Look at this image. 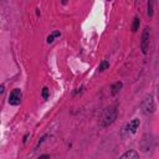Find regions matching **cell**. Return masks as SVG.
I'll use <instances>...</instances> for the list:
<instances>
[{
    "label": "cell",
    "mask_w": 159,
    "mask_h": 159,
    "mask_svg": "<svg viewBox=\"0 0 159 159\" xmlns=\"http://www.w3.org/2000/svg\"><path fill=\"white\" fill-rule=\"evenodd\" d=\"M60 35H61V34H60V31H53L51 35H48V36H47V40H46V41H47V43H51V42L55 40V37H58Z\"/></svg>",
    "instance_id": "8992f818"
},
{
    "label": "cell",
    "mask_w": 159,
    "mask_h": 159,
    "mask_svg": "<svg viewBox=\"0 0 159 159\" xmlns=\"http://www.w3.org/2000/svg\"><path fill=\"white\" fill-rule=\"evenodd\" d=\"M148 14L152 16L153 15V10H152V2H150V5H148Z\"/></svg>",
    "instance_id": "8fae6325"
},
{
    "label": "cell",
    "mask_w": 159,
    "mask_h": 159,
    "mask_svg": "<svg viewBox=\"0 0 159 159\" xmlns=\"http://www.w3.org/2000/svg\"><path fill=\"white\" fill-rule=\"evenodd\" d=\"M122 88V83L120 82H117L112 86V94H117L119 92V89Z\"/></svg>",
    "instance_id": "52a82bcc"
},
{
    "label": "cell",
    "mask_w": 159,
    "mask_h": 159,
    "mask_svg": "<svg viewBox=\"0 0 159 159\" xmlns=\"http://www.w3.org/2000/svg\"><path fill=\"white\" fill-rule=\"evenodd\" d=\"M119 159H139V154L135 150H128L120 155Z\"/></svg>",
    "instance_id": "277c9868"
},
{
    "label": "cell",
    "mask_w": 159,
    "mask_h": 159,
    "mask_svg": "<svg viewBox=\"0 0 159 159\" xmlns=\"http://www.w3.org/2000/svg\"><path fill=\"white\" fill-rule=\"evenodd\" d=\"M143 109H144L145 113H149V112L152 113L155 109V106H154V102H153L152 96H149V97H147L144 99V102H143Z\"/></svg>",
    "instance_id": "3957f363"
},
{
    "label": "cell",
    "mask_w": 159,
    "mask_h": 159,
    "mask_svg": "<svg viewBox=\"0 0 159 159\" xmlns=\"http://www.w3.org/2000/svg\"><path fill=\"white\" fill-rule=\"evenodd\" d=\"M148 47H149V29L147 27L142 35V50L143 53L148 52Z\"/></svg>",
    "instance_id": "7a4b0ae2"
},
{
    "label": "cell",
    "mask_w": 159,
    "mask_h": 159,
    "mask_svg": "<svg viewBox=\"0 0 159 159\" xmlns=\"http://www.w3.org/2000/svg\"><path fill=\"white\" fill-rule=\"evenodd\" d=\"M138 127H139V119H137V118L133 119L132 122H129V124L127 125V128H128V130H130V133H135Z\"/></svg>",
    "instance_id": "5b68a950"
},
{
    "label": "cell",
    "mask_w": 159,
    "mask_h": 159,
    "mask_svg": "<svg viewBox=\"0 0 159 159\" xmlns=\"http://www.w3.org/2000/svg\"><path fill=\"white\" fill-rule=\"evenodd\" d=\"M39 159H50V155H47V154H43V155H41Z\"/></svg>",
    "instance_id": "7c38bea8"
},
{
    "label": "cell",
    "mask_w": 159,
    "mask_h": 159,
    "mask_svg": "<svg viewBox=\"0 0 159 159\" xmlns=\"http://www.w3.org/2000/svg\"><path fill=\"white\" fill-rule=\"evenodd\" d=\"M139 24H140V22H139V19H138V17H135V19H134V22H133V27H132V30H133L134 32L138 30V27H139Z\"/></svg>",
    "instance_id": "9c48e42d"
},
{
    "label": "cell",
    "mask_w": 159,
    "mask_h": 159,
    "mask_svg": "<svg viewBox=\"0 0 159 159\" xmlns=\"http://www.w3.org/2000/svg\"><path fill=\"white\" fill-rule=\"evenodd\" d=\"M4 92V86H0V93H2Z\"/></svg>",
    "instance_id": "4fadbf2b"
},
{
    "label": "cell",
    "mask_w": 159,
    "mask_h": 159,
    "mask_svg": "<svg viewBox=\"0 0 159 159\" xmlns=\"http://www.w3.org/2000/svg\"><path fill=\"white\" fill-rule=\"evenodd\" d=\"M42 97H43L45 99L48 98V88H47V87H43V88H42Z\"/></svg>",
    "instance_id": "30bf717a"
},
{
    "label": "cell",
    "mask_w": 159,
    "mask_h": 159,
    "mask_svg": "<svg viewBox=\"0 0 159 159\" xmlns=\"http://www.w3.org/2000/svg\"><path fill=\"white\" fill-rule=\"evenodd\" d=\"M108 67H109V63H108L107 61H102L101 65L98 66V71H99V72H101V71H104V70L108 68Z\"/></svg>",
    "instance_id": "ba28073f"
},
{
    "label": "cell",
    "mask_w": 159,
    "mask_h": 159,
    "mask_svg": "<svg viewBox=\"0 0 159 159\" xmlns=\"http://www.w3.org/2000/svg\"><path fill=\"white\" fill-rule=\"evenodd\" d=\"M20 102H21V91L19 88H15L9 96V103L11 106H17L20 104Z\"/></svg>",
    "instance_id": "6da1fadb"
}]
</instances>
